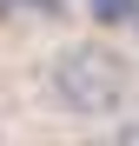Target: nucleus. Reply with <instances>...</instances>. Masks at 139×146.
Here are the masks:
<instances>
[{
  "label": "nucleus",
  "mask_w": 139,
  "mask_h": 146,
  "mask_svg": "<svg viewBox=\"0 0 139 146\" xmlns=\"http://www.w3.org/2000/svg\"><path fill=\"white\" fill-rule=\"evenodd\" d=\"M13 7H20V0H0V13H13Z\"/></svg>",
  "instance_id": "nucleus-4"
},
{
  "label": "nucleus",
  "mask_w": 139,
  "mask_h": 146,
  "mask_svg": "<svg viewBox=\"0 0 139 146\" xmlns=\"http://www.w3.org/2000/svg\"><path fill=\"white\" fill-rule=\"evenodd\" d=\"M132 33H139V13H132Z\"/></svg>",
  "instance_id": "nucleus-5"
},
{
  "label": "nucleus",
  "mask_w": 139,
  "mask_h": 146,
  "mask_svg": "<svg viewBox=\"0 0 139 146\" xmlns=\"http://www.w3.org/2000/svg\"><path fill=\"white\" fill-rule=\"evenodd\" d=\"M46 100L73 119H113L126 106V66L106 46H60L46 66Z\"/></svg>",
  "instance_id": "nucleus-1"
},
{
  "label": "nucleus",
  "mask_w": 139,
  "mask_h": 146,
  "mask_svg": "<svg viewBox=\"0 0 139 146\" xmlns=\"http://www.w3.org/2000/svg\"><path fill=\"white\" fill-rule=\"evenodd\" d=\"M86 7H93V20H106V27H126L139 13V0H86Z\"/></svg>",
  "instance_id": "nucleus-2"
},
{
  "label": "nucleus",
  "mask_w": 139,
  "mask_h": 146,
  "mask_svg": "<svg viewBox=\"0 0 139 146\" xmlns=\"http://www.w3.org/2000/svg\"><path fill=\"white\" fill-rule=\"evenodd\" d=\"M20 7H33V13H60V0H20Z\"/></svg>",
  "instance_id": "nucleus-3"
}]
</instances>
